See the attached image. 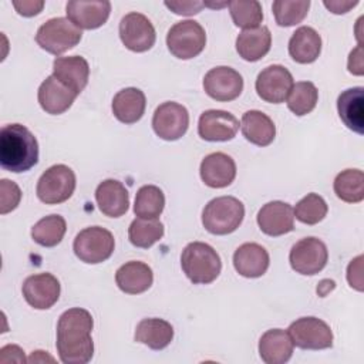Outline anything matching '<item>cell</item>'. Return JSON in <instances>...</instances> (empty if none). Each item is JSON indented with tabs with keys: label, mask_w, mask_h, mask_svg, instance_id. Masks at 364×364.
<instances>
[{
	"label": "cell",
	"mask_w": 364,
	"mask_h": 364,
	"mask_svg": "<svg viewBox=\"0 0 364 364\" xmlns=\"http://www.w3.org/2000/svg\"><path fill=\"white\" fill-rule=\"evenodd\" d=\"M115 247L114 236L101 226H90L82 229L74 239L73 249L75 256L90 264L105 262L111 257Z\"/></svg>",
	"instance_id": "cell-7"
},
{
	"label": "cell",
	"mask_w": 364,
	"mask_h": 364,
	"mask_svg": "<svg viewBox=\"0 0 364 364\" xmlns=\"http://www.w3.org/2000/svg\"><path fill=\"white\" fill-rule=\"evenodd\" d=\"M145 94L135 87L118 91L112 100V112L115 118L124 124H135L145 112Z\"/></svg>",
	"instance_id": "cell-28"
},
{
	"label": "cell",
	"mask_w": 364,
	"mask_h": 364,
	"mask_svg": "<svg viewBox=\"0 0 364 364\" xmlns=\"http://www.w3.org/2000/svg\"><path fill=\"white\" fill-rule=\"evenodd\" d=\"M78 94H75L71 88L57 80L54 75L47 77L37 92L40 107L51 115H58L65 112L74 102Z\"/></svg>",
	"instance_id": "cell-20"
},
{
	"label": "cell",
	"mask_w": 364,
	"mask_h": 364,
	"mask_svg": "<svg viewBox=\"0 0 364 364\" xmlns=\"http://www.w3.org/2000/svg\"><path fill=\"white\" fill-rule=\"evenodd\" d=\"M205 92L216 101H232L237 98L243 90L242 75L226 65L210 68L203 78Z\"/></svg>",
	"instance_id": "cell-14"
},
{
	"label": "cell",
	"mask_w": 364,
	"mask_h": 364,
	"mask_svg": "<svg viewBox=\"0 0 364 364\" xmlns=\"http://www.w3.org/2000/svg\"><path fill=\"white\" fill-rule=\"evenodd\" d=\"M240 128L243 136L257 146L270 145L276 136V127L272 118L257 109H250L243 114Z\"/></svg>",
	"instance_id": "cell-27"
},
{
	"label": "cell",
	"mask_w": 364,
	"mask_h": 364,
	"mask_svg": "<svg viewBox=\"0 0 364 364\" xmlns=\"http://www.w3.org/2000/svg\"><path fill=\"white\" fill-rule=\"evenodd\" d=\"M272 46V34L266 26L243 30L236 38V51L246 61L263 58Z\"/></svg>",
	"instance_id": "cell-29"
},
{
	"label": "cell",
	"mask_w": 364,
	"mask_h": 364,
	"mask_svg": "<svg viewBox=\"0 0 364 364\" xmlns=\"http://www.w3.org/2000/svg\"><path fill=\"white\" fill-rule=\"evenodd\" d=\"M181 266L193 284L212 283L222 270L219 255L203 242H192L185 246L181 255Z\"/></svg>",
	"instance_id": "cell-3"
},
{
	"label": "cell",
	"mask_w": 364,
	"mask_h": 364,
	"mask_svg": "<svg viewBox=\"0 0 364 364\" xmlns=\"http://www.w3.org/2000/svg\"><path fill=\"white\" fill-rule=\"evenodd\" d=\"M269 253L259 243H243L233 253V266L243 277L255 279L263 276L269 267Z\"/></svg>",
	"instance_id": "cell-21"
},
{
	"label": "cell",
	"mask_w": 364,
	"mask_h": 364,
	"mask_svg": "<svg viewBox=\"0 0 364 364\" xmlns=\"http://www.w3.org/2000/svg\"><path fill=\"white\" fill-rule=\"evenodd\" d=\"M189 127L188 109L173 101L162 102L154 112L152 128L165 141H176L185 135Z\"/></svg>",
	"instance_id": "cell-12"
},
{
	"label": "cell",
	"mask_w": 364,
	"mask_h": 364,
	"mask_svg": "<svg viewBox=\"0 0 364 364\" xmlns=\"http://www.w3.org/2000/svg\"><path fill=\"white\" fill-rule=\"evenodd\" d=\"M239 131V119L223 109H208L200 114L198 122V134L202 139L230 141Z\"/></svg>",
	"instance_id": "cell-16"
},
{
	"label": "cell",
	"mask_w": 364,
	"mask_h": 364,
	"mask_svg": "<svg viewBox=\"0 0 364 364\" xmlns=\"http://www.w3.org/2000/svg\"><path fill=\"white\" fill-rule=\"evenodd\" d=\"M75 189L74 171L63 164L50 166L37 182V196L47 205L63 203L71 198Z\"/></svg>",
	"instance_id": "cell-8"
},
{
	"label": "cell",
	"mask_w": 364,
	"mask_h": 364,
	"mask_svg": "<svg viewBox=\"0 0 364 364\" xmlns=\"http://www.w3.org/2000/svg\"><path fill=\"white\" fill-rule=\"evenodd\" d=\"M38 162V142L21 124L4 125L0 131V165L3 169L20 173Z\"/></svg>",
	"instance_id": "cell-2"
},
{
	"label": "cell",
	"mask_w": 364,
	"mask_h": 364,
	"mask_svg": "<svg viewBox=\"0 0 364 364\" xmlns=\"http://www.w3.org/2000/svg\"><path fill=\"white\" fill-rule=\"evenodd\" d=\"M327 203L326 200L317 193H307L303 199H300L294 209V218L306 225H316L321 222L327 215Z\"/></svg>",
	"instance_id": "cell-38"
},
{
	"label": "cell",
	"mask_w": 364,
	"mask_h": 364,
	"mask_svg": "<svg viewBox=\"0 0 364 364\" xmlns=\"http://www.w3.org/2000/svg\"><path fill=\"white\" fill-rule=\"evenodd\" d=\"M293 341L287 331L272 328L259 340V354L266 364H284L293 354Z\"/></svg>",
	"instance_id": "cell-25"
},
{
	"label": "cell",
	"mask_w": 364,
	"mask_h": 364,
	"mask_svg": "<svg viewBox=\"0 0 364 364\" xmlns=\"http://www.w3.org/2000/svg\"><path fill=\"white\" fill-rule=\"evenodd\" d=\"M92 316L88 310L73 307L65 310L57 323V351L64 364H85L92 358Z\"/></svg>",
	"instance_id": "cell-1"
},
{
	"label": "cell",
	"mask_w": 364,
	"mask_h": 364,
	"mask_svg": "<svg viewBox=\"0 0 364 364\" xmlns=\"http://www.w3.org/2000/svg\"><path fill=\"white\" fill-rule=\"evenodd\" d=\"M119 38L128 50L144 53L152 48L156 34L151 20L146 16L132 11L125 14L119 21Z\"/></svg>",
	"instance_id": "cell-11"
},
{
	"label": "cell",
	"mask_w": 364,
	"mask_h": 364,
	"mask_svg": "<svg viewBox=\"0 0 364 364\" xmlns=\"http://www.w3.org/2000/svg\"><path fill=\"white\" fill-rule=\"evenodd\" d=\"M67 230L65 219L60 215H48L40 219L31 228V237L36 243L44 247L57 246Z\"/></svg>",
	"instance_id": "cell-32"
},
{
	"label": "cell",
	"mask_w": 364,
	"mask_h": 364,
	"mask_svg": "<svg viewBox=\"0 0 364 364\" xmlns=\"http://www.w3.org/2000/svg\"><path fill=\"white\" fill-rule=\"evenodd\" d=\"M135 341L148 346L152 350H162L173 338V327L162 318H144L135 328Z\"/></svg>",
	"instance_id": "cell-31"
},
{
	"label": "cell",
	"mask_w": 364,
	"mask_h": 364,
	"mask_svg": "<svg viewBox=\"0 0 364 364\" xmlns=\"http://www.w3.org/2000/svg\"><path fill=\"white\" fill-rule=\"evenodd\" d=\"M166 46L176 58H193L200 54L206 46L205 28L195 20L178 21L166 34Z\"/></svg>",
	"instance_id": "cell-6"
},
{
	"label": "cell",
	"mask_w": 364,
	"mask_h": 364,
	"mask_svg": "<svg viewBox=\"0 0 364 364\" xmlns=\"http://www.w3.org/2000/svg\"><path fill=\"white\" fill-rule=\"evenodd\" d=\"M21 199V191L17 183L9 179L0 181V213L6 215L14 210Z\"/></svg>",
	"instance_id": "cell-40"
},
{
	"label": "cell",
	"mask_w": 364,
	"mask_h": 364,
	"mask_svg": "<svg viewBox=\"0 0 364 364\" xmlns=\"http://www.w3.org/2000/svg\"><path fill=\"white\" fill-rule=\"evenodd\" d=\"M293 84L290 71L280 64H273L259 73L255 85L257 95L263 101L280 104L287 98Z\"/></svg>",
	"instance_id": "cell-13"
},
{
	"label": "cell",
	"mask_w": 364,
	"mask_h": 364,
	"mask_svg": "<svg viewBox=\"0 0 364 364\" xmlns=\"http://www.w3.org/2000/svg\"><path fill=\"white\" fill-rule=\"evenodd\" d=\"M327 259L328 252L324 242L313 236L296 242L289 255L291 269L304 276H313L321 272L327 264Z\"/></svg>",
	"instance_id": "cell-10"
},
{
	"label": "cell",
	"mask_w": 364,
	"mask_h": 364,
	"mask_svg": "<svg viewBox=\"0 0 364 364\" xmlns=\"http://www.w3.org/2000/svg\"><path fill=\"white\" fill-rule=\"evenodd\" d=\"M257 225L267 236H282L294 229L293 208L282 200L263 205L257 213Z\"/></svg>",
	"instance_id": "cell-18"
},
{
	"label": "cell",
	"mask_w": 364,
	"mask_h": 364,
	"mask_svg": "<svg viewBox=\"0 0 364 364\" xmlns=\"http://www.w3.org/2000/svg\"><path fill=\"white\" fill-rule=\"evenodd\" d=\"M361 46L350 53L348 57V71L355 75H363V57H361Z\"/></svg>",
	"instance_id": "cell-43"
},
{
	"label": "cell",
	"mask_w": 364,
	"mask_h": 364,
	"mask_svg": "<svg viewBox=\"0 0 364 364\" xmlns=\"http://www.w3.org/2000/svg\"><path fill=\"white\" fill-rule=\"evenodd\" d=\"M111 3L102 1H82L71 0L65 6L67 18L80 30H94L105 24L109 17Z\"/></svg>",
	"instance_id": "cell-17"
},
{
	"label": "cell",
	"mask_w": 364,
	"mask_h": 364,
	"mask_svg": "<svg viewBox=\"0 0 364 364\" xmlns=\"http://www.w3.org/2000/svg\"><path fill=\"white\" fill-rule=\"evenodd\" d=\"M13 6L18 14H21L24 17H31V16L38 14L43 10L44 1L43 0H38V1L37 0H21V1L14 0Z\"/></svg>",
	"instance_id": "cell-42"
},
{
	"label": "cell",
	"mask_w": 364,
	"mask_h": 364,
	"mask_svg": "<svg viewBox=\"0 0 364 364\" xmlns=\"http://www.w3.org/2000/svg\"><path fill=\"white\" fill-rule=\"evenodd\" d=\"M165 6L171 9L175 14L182 16H193L199 13L203 7L202 1H165Z\"/></svg>",
	"instance_id": "cell-41"
},
{
	"label": "cell",
	"mask_w": 364,
	"mask_h": 364,
	"mask_svg": "<svg viewBox=\"0 0 364 364\" xmlns=\"http://www.w3.org/2000/svg\"><path fill=\"white\" fill-rule=\"evenodd\" d=\"M287 333L293 344L303 350H323L333 346L330 326L317 317H300L293 321Z\"/></svg>",
	"instance_id": "cell-9"
},
{
	"label": "cell",
	"mask_w": 364,
	"mask_h": 364,
	"mask_svg": "<svg viewBox=\"0 0 364 364\" xmlns=\"http://www.w3.org/2000/svg\"><path fill=\"white\" fill-rule=\"evenodd\" d=\"M363 87H354L343 91L337 100V109L341 121L347 128L357 134L364 131V114H363Z\"/></svg>",
	"instance_id": "cell-30"
},
{
	"label": "cell",
	"mask_w": 364,
	"mask_h": 364,
	"mask_svg": "<svg viewBox=\"0 0 364 364\" xmlns=\"http://www.w3.org/2000/svg\"><path fill=\"white\" fill-rule=\"evenodd\" d=\"M115 282L119 290L127 294H139L146 291L154 282L152 269L138 260L127 262L115 273Z\"/></svg>",
	"instance_id": "cell-24"
},
{
	"label": "cell",
	"mask_w": 364,
	"mask_h": 364,
	"mask_svg": "<svg viewBox=\"0 0 364 364\" xmlns=\"http://www.w3.org/2000/svg\"><path fill=\"white\" fill-rule=\"evenodd\" d=\"M82 37V31L65 17H54L43 23L36 34L37 44L54 54L60 55L75 47Z\"/></svg>",
	"instance_id": "cell-5"
},
{
	"label": "cell",
	"mask_w": 364,
	"mask_h": 364,
	"mask_svg": "<svg viewBox=\"0 0 364 364\" xmlns=\"http://www.w3.org/2000/svg\"><path fill=\"white\" fill-rule=\"evenodd\" d=\"M199 172L203 183L209 188H226L235 181L236 164L228 154L213 152L202 159Z\"/></svg>",
	"instance_id": "cell-19"
},
{
	"label": "cell",
	"mask_w": 364,
	"mask_h": 364,
	"mask_svg": "<svg viewBox=\"0 0 364 364\" xmlns=\"http://www.w3.org/2000/svg\"><path fill=\"white\" fill-rule=\"evenodd\" d=\"M165 208V195L155 185H144L135 195L134 212L142 219H158Z\"/></svg>",
	"instance_id": "cell-34"
},
{
	"label": "cell",
	"mask_w": 364,
	"mask_h": 364,
	"mask_svg": "<svg viewBox=\"0 0 364 364\" xmlns=\"http://www.w3.org/2000/svg\"><path fill=\"white\" fill-rule=\"evenodd\" d=\"M286 100L289 109L294 115L301 117L314 109L318 100V91L313 82L299 81L293 84Z\"/></svg>",
	"instance_id": "cell-36"
},
{
	"label": "cell",
	"mask_w": 364,
	"mask_h": 364,
	"mask_svg": "<svg viewBox=\"0 0 364 364\" xmlns=\"http://www.w3.org/2000/svg\"><path fill=\"white\" fill-rule=\"evenodd\" d=\"M95 200L105 216L119 218L128 210L129 193L119 181L105 179L95 189Z\"/></svg>",
	"instance_id": "cell-23"
},
{
	"label": "cell",
	"mask_w": 364,
	"mask_h": 364,
	"mask_svg": "<svg viewBox=\"0 0 364 364\" xmlns=\"http://www.w3.org/2000/svg\"><path fill=\"white\" fill-rule=\"evenodd\" d=\"M228 6H229V11L233 23L240 28H245V30L256 28L263 20L262 4L256 0H250V1L233 0V1H229Z\"/></svg>",
	"instance_id": "cell-37"
},
{
	"label": "cell",
	"mask_w": 364,
	"mask_h": 364,
	"mask_svg": "<svg viewBox=\"0 0 364 364\" xmlns=\"http://www.w3.org/2000/svg\"><path fill=\"white\" fill-rule=\"evenodd\" d=\"M53 75L75 94H80L88 84L90 65L81 55L57 57L53 63Z\"/></svg>",
	"instance_id": "cell-22"
},
{
	"label": "cell",
	"mask_w": 364,
	"mask_h": 364,
	"mask_svg": "<svg viewBox=\"0 0 364 364\" xmlns=\"http://www.w3.org/2000/svg\"><path fill=\"white\" fill-rule=\"evenodd\" d=\"M26 301L37 309L47 310L53 307L60 297V282L51 273H38L28 276L21 287Z\"/></svg>",
	"instance_id": "cell-15"
},
{
	"label": "cell",
	"mask_w": 364,
	"mask_h": 364,
	"mask_svg": "<svg viewBox=\"0 0 364 364\" xmlns=\"http://www.w3.org/2000/svg\"><path fill=\"white\" fill-rule=\"evenodd\" d=\"M245 218V206L235 196H219L208 202L202 212L203 228L212 235L235 232Z\"/></svg>",
	"instance_id": "cell-4"
},
{
	"label": "cell",
	"mask_w": 364,
	"mask_h": 364,
	"mask_svg": "<svg viewBox=\"0 0 364 364\" xmlns=\"http://www.w3.org/2000/svg\"><path fill=\"white\" fill-rule=\"evenodd\" d=\"M309 7H310L309 0H299V1L277 0L272 6L276 23L282 27H290L301 23L307 16Z\"/></svg>",
	"instance_id": "cell-39"
},
{
	"label": "cell",
	"mask_w": 364,
	"mask_h": 364,
	"mask_svg": "<svg viewBox=\"0 0 364 364\" xmlns=\"http://www.w3.org/2000/svg\"><path fill=\"white\" fill-rule=\"evenodd\" d=\"M358 4L357 0L354 1H340V0H334V1H324V6L334 14H344L347 13L350 9L355 7Z\"/></svg>",
	"instance_id": "cell-44"
},
{
	"label": "cell",
	"mask_w": 364,
	"mask_h": 364,
	"mask_svg": "<svg viewBox=\"0 0 364 364\" xmlns=\"http://www.w3.org/2000/svg\"><path fill=\"white\" fill-rule=\"evenodd\" d=\"M164 236V225L158 219L136 218L131 222L128 229L129 242L142 249L151 247Z\"/></svg>",
	"instance_id": "cell-35"
},
{
	"label": "cell",
	"mask_w": 364,
	"mask_h": 364,
	"mask_svg": "<svg viewBox=\"0 0 364 364\" xmlns=\"http://www.w3.org/2000/svg\"><path fill=\"white\" fill-rule=\"evenodd\" d=\"M334 192L347 203H358L364 199V173L360 169H344L334 179Z\"/></svg>",
	"instance_id": "cell-33"
},
{
	"label": "cell",
	"mask_w": 364,
	"mask_h": 364,
	"mask_svg": "<svg viewBox=\"0 0 364 364\" xmlns=\"http://www.w3.org/2000/svg\"><path fill=\"white\" fill-rule=\"evenodd\" d=\"M321 51L320 34L309 26L299 27L289 40V54L299 64H310Z\"/></svg>",
	"instance_id": "cell-26"
}]
</instances>
